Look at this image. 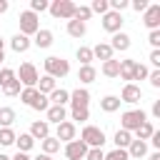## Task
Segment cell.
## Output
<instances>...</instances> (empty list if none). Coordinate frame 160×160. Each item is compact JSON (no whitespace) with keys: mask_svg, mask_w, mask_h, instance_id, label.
Wrapping results in <instances>:
<instances>
[{"mask_svg":"<svg viewBox=\"0 0 160 160\" xmlns=\"http://www.w3.org/2000/svg\"><path fill=\"white\" fill-rule=\"evenodd\" d=\"M70 72V62L65 60V58H58V55H50V58H45V75H50V78H65Z\"/></svg>","mask_w":160,"mask_h":160,"instance_id":"obj_1","label":"cell"},{"mask_svg":"<svg viewBox=\"0 0 160 160\" xmlns=\"http://www.w3.org/2000/svg\"><path fill=\"white\" fill-rule=\"evenodd\" d=\"M48 10H50V15H52V18L72 20V15H75V2H72V0H55V2H50V5H48Z\"/></svg>","mask_w":160,"mask_h":160,"instance_id":"obj_2","label":"cell"},{"mask_svg":"<svg viewBox=\"0 0 160 160\" xmlns=\"http://www.w3.org/2000/svg\"><path fill=\"white\" fill-rule=\"evenodd\" d=\"M145 120H148L145 110H128V112H122V118H120L122 130H128V132H135V130H138Z\"/></svg>","mask_w":160,"mask_h":160,"instance_id":"obj_3","label":"cell"},{"mask_svg":"<svg viewBox=\"0 0 160 160\" xmlns=\"http://www.w3.org/2000/svg\"><path fill=\"white\" fill-rule=\"evenodd\" d=\"M80 140H82L88 148H102V145H105V132H102L100 128H95V125H85Z\"/></svg>","mask_w":160,"mask_h":160,"instance_id":"obj_4","label":"cell"},{"mask_svg":"<svg viewBox=\"0 0 160 160\" xmlns=\"http://www.w3.org/2000/svg\"><path fill=\"white\" fill-rule=\"evenodd\" d=\"M20 35H35L38 30H40V22H38V15L35 12H30V10H25V12H20Z\"/></svg>","mask_w":160,"mask_h":160,"instance_id":"obj_5","label":"cell"},{"mask_svg":"<svg viewBox=\"0 0 160 160\" xmlns=\"http://www.w3.org/2000/svg\"><path fill=\"white\" fill-rule=\"evenodd\" d=\"M15 78H18L20 85H25V88H35V85H38V70H35L32 62H22Z\"/></svg>","mask_w":160,"mask_h":160,"instance_id":"obj_6","label":"cell"},{"mask_svg":"<svg viewBox=\"0 0 160 160\" xmlns=\"http://www.w3.org/2000/svg\"><path fill=\"white\" fill-rule=\"evenodd\" d=\"M85 155H88V145L82 140H70L65 145V158L68 160H85Z\"/></svg>","mask_w":160,"mask_h":160,"instance_id":"obj_7","label":"cell"},{"mask_svg":"<svg viewBox=\"0 0 160 160\" xmlns=\"http://www.w3.org/2000/svg\"><path fill=\"white\" fill-rule=\"evenodd\" d=\"M102 28L108 30V32H120V28H122V15L120 12H112V10H108L105 15H102Z\"/></svg>","mask_w":160,"mask_h":160,"instance_id":"obj_8","label":"cell"},{"mask_svg":"<svg viewBox=\"0 0 160 160\" xmlns=\"http://www.w3.org/2000/svg\"><path fill=\"white\" fill-rule=\"evenodd\" d=\"M142 22H145V28H150V30H158V28H160V5H148Z\"/></svg>","mask_w":160,"mask_h":160,"instance_id":"obj_9","label":"cell"},{"mask_svg":"<svg viewBox=\"0 0 160 160\" xmlns=\"http://www.w3.org/2000/svg\"><path fill=\"white\" fill-rule=\"evenodd\" d=\"M55 140H60V142H70V140H75V122H68V120H62V122L58 125Z\"/></svg>","mask_w":160,"mask_h":160,"instance_id":"obj_10","label":"cell"},{"mask_svg":"<svg viewBox=\"0 0 160 160\" xmlns=\"http://www.w3.org/2000/svg\"><path fill=\"white\" fill-rule=\"evenodd\" d=\"M32 140H45L48 135H50V125L45 122V120H35L32 125H30V132H28Z\"/></svg>","mask_w":160,"mask_h":160,"instance_id":"obj_11","label":"cell"},{"mask_svg":"<svg viewBox=\"0 0 160 160\" xmlns=\"http://www.w3.org/2000/svg\"><path fill=\"white\" fill-rule=\"evenodd\" d=\"M142 98V90L138 88V85H132V82H128L125 88H122V95H120V102H138Z\"/></svg>","mask_w":160,"mask_h":160,"instance_id":"obj_12","label":"cell"},{"mask_svg":"<svg viewBox=\"0 0 160 160\" xmlns=\"http://www.w3.org/2000/svg\"><path fill=\"white\" fill-rule=\"evenodd\" d=\"M112 48H110V42H98L95 48H92V58H98V60H102V62H108V60H112Z\"/></svg>","mask_w":160,"mask_h":160,"instance_id":"obj_13","label":"cell"},{"mask_svg":"<svg viewBox=\"0 0 160 160\" xmlns=\"http://www.w3.org/2000/svg\"><path fill=\"white\" fill-rule=\"evenodd\" d=\"M70 102H72V108H88V102H90V92H88L85 88H78L75 92H70Z\"/></svg>","mask_w":160,"mask_h":160,"instance_id":"obj_14","label":"cell"},{"mask_svg":"<svg viewBox=\"0 0 160 160\" xmlns=\"http://www.w3.org/2000/svg\"><path fill=\"white\" fill-rule=\"evenodd\" d=\"M45 112H48V120H45L48 125H50V122L60 125V122L65 120V108H62V105H50V108H48Z\"/></svg>","mask_w":160,"mask_h":160,"instance_id":"obj_15","label":"cell"},{"mask_svg":"<svg viewBox=\"0 0 160 160\" xmlns=\"http://www.w3.org/2000/svg\"><path fill=\"white\" fill-rule=\"evenodd\" d=\"M148 155V142H142V140H132L130 145H128V158H145Z\"/></svg>","mask_w":160,"mask_h":160,"instance_id":"obj_16","label":"cell"},{"mask_svg":"<svg viewBox=\"0 0 160 160\" xmlns=\"http://www.w3.org/2000/svg\"><path fill=\"white\" fill-rule=\"evenodd\" d=\"M110 48H112V50H122V52H125V50L130 48V35H125L122 30H120V32H115V35H112Z\"/></svg>","mask_w":160,"mask_h":160,"instance_id":"obj_17","label":"cell"},{"mask_svg":"<svg viewBox=\"0 0 160 160\" xmlns=\"http://www.w3.org/2000/svg\"><path fill=\"white\" fill-rule=\"evenodd\" d=\"M35 90H38L40 95H48V92H52V90H55V78H50V75H42V78H38V85H35Z\"/></svg>","mask_w":160,"mask_h":160,"instance_id":"obj_18","label":"cell"},{"mask_svg":"<svg viewBox=\"0 0 160 160\" xmlns=\"http://www.w3.org/2000/svg\"><path fill=\"white\" fill-rule=\"evenodd\" d=\"M100 110H105V112L120 110V98H118V95H105V98L100 100Z\"/></svg>","mask_w":160,"mask_h":160,"instance_id":"obj_19","label":"cell"},{"mask_svg":"<svg viewBox=\"0 0 160 160\" xmlns=\"http://www.w3.org/2000/svg\"><path fill=\"white\" fill-rule=\"evenodd\" d=\"M10 48L15 50V52H25L28 48H30V38H25V35H12V40H10Z\"/></svg>","mask_w":160,"mask_h":160,"instance_id":"obj_20","label":"cell"},{"mask_svg":"<svg viewBox=\"0 0 160 160\" xmlns=\"http://www.w3.org/2000/svg\"><path fill=\"white\" fill-rule=\"evenodd\" d=\"M95 78H98V70L92 65H80V70H78V80L80 82H92Z\"/></svg>","mask_w":160,"mask_h":160,"instance_id":"obj_21","label":"cell"},{"mask_svg":"<svg viewBox=\"0 0 160 160\" xmlns=\"http://www.w3.org/2000/svg\"><path fill=\"white\" fill-rule=\"evenodd\" d=\"M48 100H50L52 105H62V108H65V102L70 100V92H68V90H62V88H55V90L50 92V98H48Z\"/></svg>","mask_w":160,"mask_h":160,"instance_id":"obj_22","label":"cell"},{"mask_svg":"<svg viewBox=\"0 0 160 160\" xmlns=\"http://www.w3.org/2000/svg\"><path fill=\"white\" fill-rule=\"evenodd\" d=\"M112 140H115V145H118L120 150H128V145L132 142V132H128V130H122V128H120V130L115 132V138H112Z\"/></svg>","mask_w":160,"mask_h":160,"instance_id":"obj_23","label":"cell"},{"mask_svg":"<svg viewBox=\"0 0 160 160\" xmlns=\"http://www.w3.org/2000/svg\"><path fill=\"white\" fill-rule=\"evenodd\" d=\"M32 42H35L38 48H50V45H52V32H50V30H38Z\"/></svg>","mask_w":160,"mask_h":160,"instance_id":"obj_24","label":"cell"},{"mask_svg":"<svg viewBox=\"0 0 160 160\" xmlns=\"http://www.w3.org/2000/svg\"><path fill=\"white\" fill-rule=\"evenodd\" d=\"M15 142H18V152H28V150L35 145V140H32L28 132H20V135H15Z\"/></svg>","mask_w":160,"mask_h":160,"instance_id":"obj_25","label":"cell"},{"mask_svg":"<svg viewBox=\"0 0 160 160\" xmlns=\"http://www.w3.org/2000/svg\"><path fill=\"white\" fill-rule=\"evenodd\" d=\"M68 35H72V38H82L85 35V22H80V20H68Z\"/></svg>","mask_w":160,"mask_h":160,"instance_id":"obj_26","label":"cell"},{"mask_svg":"<svg viewBox=\"0 0 160 160\" xmlns=\"http://www.w3.org/2000/svg\"><path fill=\"white\" fill-rule=\"evenodd\" d=\"M132 70H135V60H120V72H118V78L132 80Z\"/></svg>","mask_w":160,"mask_h":160,"instance_id":"obj_27","label":"cell"},{"mask_svg":"<svg viewBox=\"0 0 160 160\" xmlns=\"http://www.w3.org/2000/svg\"><path fill=\"white\" fill-rule=\"evenodd\" d=\"M118 72H120V60H108V62H102V75H105V78H118Z\"/></svg>","mask_w":160,"mask_h":160,"instance_id":"obj_28","label":"cell"},{"mask_svg":"<svg viewBox=\"0 0 160 160\" xmlns=\"http://www.w3.org/2000/svg\"><path fill=\"white\" fill-rule=\"evenodd\" d=\"M40 145H42V152H45V155H52V152H58V150H60V140H55L52 135H48Z\"/></svg>","mask_w":160,"mask_h":160,"instance_id":"obj_29","label":"cell"},{"mask_svg":"<svg viewBox=\"0 0 160 160\" xmlns=\"http://www.w3.org/2000/svg\"><path fill=\"white\" fill-rule=\"evenodd\" d=\"M152 132H155V128H152V122H148V120H145V122L135 130L138 140H142V142H145V140H150V135H152Z\"/></svg>","mask_w":160,"mask_h":160,"instance_id":"obj_30","label":"cell"},{"mask_svg":"<svg viewBox=\"0 0 160 160\" xmlns=\"http://www.w3.org/2000/svg\"><path fill=\"white\" fill-rule=\"evenodd\" d=\"M12 122H15V110L12 108H0V125L10 128Z\"/></svg>","mask_w":160,"mask_h":160,"instance_id":"obj_31","label":"cell"},{"mask_svg":"<svg viewBox=\"0 0 160 160\" xmlns=\"http://www.w3.org/2000/svg\"><path fill=\"white\" fill-rule=\"evenodd\" d=\"M75 55H78L80 65H90V62H92V48H85V45H80Z\"/></svg>","mask_w":160,"mask_h":160,"instance_id":"obj_32","label":"cell"},{"mask_svg":"<svg viewBox=\"0 0 160 160\" xmlns=\"http://www.w3.org/2000/svg\"><path fill=\"white\" fill-rule=\"evenodd\" d=\"M35 98H38V90H35V88H22V90H20V100H22L25 105H32Z\"/></svg>","mask_w":160,"mask_h":160,"instance_id":"obj_33","label":"cell"},{"mask_svg":"<svg viewBox=\"0 0 160 160\" xmlns=\"http://www.w3.org/2000/svg\"><path fill=\"white\" fill-rule=\"evenodd\" d=\"M90 15H92V12H90V8H85V5H75V15H72L75 20L85 22V20H90Z\"/></svg>","mask_w":160,"mask_h":160,"instance_id":"obj_34","label":"cell"},{"mask_svg":"<svg viewBox=\"0 0 160 160\" xmlns=\"http://www.w3.org/2000/svg\"><path fill=\"white\" fill-rule=\"evenodd\" d=\"M12 80H15V70H10V68H2V70H0V88L10 85Z\"/></svg>","mask_w":160,"mask_h":160,"instance_id":"obj_35","label":"cell"},{"mask_svg":"<svg viewBox=\"0 0 160 160\" xmlns=\"http://www.w3.org/2000/svg\"><path fill=\"white\" fill-rule=\"evenodd\" d=\"M15 142V132L10 128H0V145H12Z\"/></svg>","mask_w":160,"mask_h":160,"instance_id":"obj_36","label":"cell"},{"mask_svg":"<svg viewBox=\"0 0 160 160\" xmlns=\"http://www.w3.org/2000/svg\"><path fill=\"white\" fill-rule=\"evenodd\" d=\"M108 10H110L108 0H92V5H90V12H100V15H105Z\"/></svg>","mask_w":160,"mask_h":160,"instance_id":"obj_37","label":"cell"},{"mask_svg":"<svg viewBox=\"0 0 160 160\" xmlns=\"http://www.w3.org/2000/svg\"><path fill=\"white\" fill-rule=\"evenodd\" d=\"M30 108H32V110H40V112H42V110H48V108H50V100H48L45 95H40V92H38V98H35V102H32Z\"/></svg>","mask_w":160,"mask_h":160,"instance_id":"obj_38","label":"cell"},{"mask_svg":"<svg viewBox=\"0 0 160 160\" xmlns=\"http://www.w3.org/2000/svg\"><path fill=\"white\" fill-rule=\"evenodd\" d=\"M105 160H130V158H128V150L115 148V150H110V152L105 155Z\"/></svg>","mask_w":160,"mask_h":160,"instance_id":"obj_39","label":"cell"},{"mask_svg":"<svg viewBox=\"0 0 160 160\" xmlns=\"http://www.w3.org/2000/svg\"><path fill=\"white\" fill-rule=\"evenodd\" d=\"M48 5H50L48 0H30V12H35V15H38V12L48 10Z\"/></svg>","mask_w":160,"mask_h":160,"instance_id":"obj_40","label":"cell"},{"mask_svg":"<svg viewBox=\"0 0 160 160\" xmlns=\"http://www.w3.org/2000/svg\"><path fill=\"white\" fill-rule=\"evenodd\" d=\"M148 78V68L142 62H135V70H132V80H145Z\"/></svg>","mask_w":160,"mask_h":160,"instance_id":"obj_41","label":"cell"},{"mask_svg":"<svg viewBox=\"0 0 160 160\" xmlns=\"http://www.w3.org/2000/svg\"><path fill=\"white\" fill-rule=\"evenodd\" d=\"M2 92H5V95H10V98H12V95H20V80L15 78L10 85H5V88H2Z\"/></svg>","mask_w":160,"mask_h":160,"instance_id":"obj_42","label":"cell"},{"mask_svg":"<svg viewBox=\"0 0 160 160\" xmlns=\"http://www.w3.org/2000/svg\"><path fill=\"white\" fill-rule=\"evenodd\" d=\"M72 120H80V122H85L88 118H90V112H88V108H72Z\"/></svg>","mask_w":160,"mask_h":160,"instance_id":"obj_43","label":"cell"},{"mask_svg":"<svg viewBox=\"0 0 160 160\" xmlns=\"http://www.w3.org/2000/svg\"><path fill=\"white\" fill-rule=\"evenodd\" d=\"M85 160H105V152H102V148H88V155H85Z\"/></svg>","mask_w":160,"mask_h":160,"instance_id":"obj_44","label":"cell"},{"mask_svg":"<svg viewBox=\"0 0 160 160\" xmlns=\"http://www.w3.org/2000/svg\"><path fill=\"white\" fill-rule=\"evenodd\" d=\"M108 5H110V10H112V12H122L130 2H128V0H110Z\"/></svg>","mask_w":160,"mask_h":160,"instance_id":"obj_45","label":"cell"},{"mask_svg":"<svg viewBox=\"0 0 160 160\" xmlns=\"http://www.w3.org/2000/svg\"><path fill=\"white\" fill-rule=\"evenodd\" d=\"M148 42L152 45V50H158V45H160V30H150V35H148Z\"/></svg>","mask_w":160,"mask_h":160,"instance_id":"obj_46","label":"cell"},{"mask_svg":"<svg viewBox=\"0 0 160 160\" xmlns=\"http://www.w3.org/2000/svg\"><path fill=\"white\" fill-rule=\"evenodd\" d=\"M148 80H150V85H152V88H160V70L148 72Z\"/></svg>","mask_w":160,"mask_h":160,"instance_id":"obj_47","label":"cell"},{"mask_svg":"<svg viewBox=\"0 0 160 160\" xmlns=\"http://www.w3.org/2000/svg\"><path fill=\"white\" fill-rule=\"evenodd\" d=\"M132 8H135L138 12H140V10L145 12V10H148V0H132Z\"/></svg>","mask_w":160,"mask_h":160,"instance_id":"obj_48","label":"cell"},{"mask_svg":"<svg viewBox=\"0 0 160 160\" xmlns=\"http://www.w3.org/2000/svg\"><path fill=\"white\" fill-rule=\"evenodd\" d=\"M150 62H152L155 68H160V50H152V52H150Z\"/></svg>","mask_w":160,"mask_h":160,"instance_id":"obj_49","label":"cell"},{"mask_svg":"<svg viewBox=\"0 0 160 160\" xmlns=\"http://www.w3.org/2000/svg\"><path fill=\"white\" fill-rule=\"evenodd\" d=\"M150 142H152L155 148H160V130H155V132L150 135Z\"/></svg>","mask_w":160,"mask_h":160,"instance_id":"obj_50","label":"cell"},{"mask_svg":"<svg viewBox=\"0 0 160 160\" xmlns=\"http://www.w3.org/2000/svg\"><path fill=\"white\" fill-rule=\"evenodd\" d=\"M10 160H32L28 152H15V158H10Z\"/></svg>","mask_w":160,"mask_h":160,"instance_id":"obj_51","label":"cell"},{"mask_svg":"<svg viewBox=\"0 0 160 160\" xmlns=\"http://www.w3.org/2000/svg\"><path fill=\"white\" fill-rule=\"evenodd\" d=\"M152 115H155V118H160V100H155V102H152Z\"/></svg>","mask_w":160,"mask_h":160,"instance_id":"obj_52","label":"cell"},{"mask_svg":"<svg viewBox=\"0 0 160 160\" xmlns=\"http://www.w3.org/2000/svg\"><path fill=\"white\" fill-rule=\"evenodd\" d=\"M8 8H10L8 0H0V12H8Z\"/></svg>","mask_w":160,"mask_h":160,"instance_id":"obj_53","label":"cell"},{"mask_svg":"<svg viewBox=\"0 0 160 160\" xmlns=\"http://www.w3.org/2000/svg\"><path fill=\"white\" fill-rule=\"evenodd\" d=\"M32 160H52V158H50V155H45V152H42V155H38V158H32Z\"/></svg>","mask_w":160,"mask_h":160,"instance_id":"obj_54","label":"cell"},{"mask_svg":"<svg viewBox=\"0 0 160 160\" xmlns=\"http://www.w3.org/2000/svg\"><path fill=\"white\" fill-rule=\"evenodd\" d=\"M150 160H160V152H152V155H150Z\"/></svg>","mask_w":160,"mask_h":160,"instance_id":"obj_55","label":"cell"},{"mask_svg":"<svg viewBox=\"0 0 160 160\" xmlns=\"http://www.w3.org/2000/svg\"><path fill=\"white\" fill-rule=\"evenodd\" d=\"M0 50H5V40L2 38H0Z\"/></svg>","mask_w":160,"mask_h":160,"instance_id":"obj_56","label":"cell"},{"mask_svg":"<svg viewBox=\"0 0 160 160\" xmlns=\"http://www.w3.org/2000/svg\"><path fill=\"white\" fill-rule=\"evenodd\" d=\"M2 60H5V50H0V62H2Z\"/></svg>","mask_w":160,"mask_h":160,"instance_id":"obj_57","label":"cell"},{"mask_svg":"<svg viewBox=\"0 0 160 160\" xmlns=\"http://www.w3.org/2000/svg\"><path fill=\"white\" fill-rule=\"evenodd\" d=\"M0 160H10V158H8V155H2V152H0Z\"/></svg>","mask_w":160,"mask_h":160,"instance_id":"obj_58","label":"cell"}]
</instances>
